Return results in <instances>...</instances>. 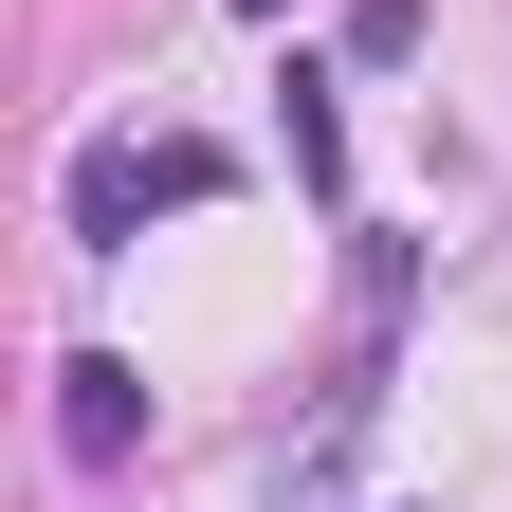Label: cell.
Masks as SVG:
<instances>
[{
	"mask_svg": "<svg viewBox=\"0 0 512 512\" xmlns=\"http://www.w3.org/2000/svg\"><path fill=\"white\" fill-rule=\"evenodd\" d=\"M55 439L110 476L128 439H147V366H128V348H74V366H55Z\"/></svg>",
	"mask_w": 512,
	"mask_h": 512,
	"instance_id": "cell-2",
	"label": "cell"
},
{
	"mask_svg": "<svg viewBox=\"0 0 512 512\" xmlns=\"http://www.w3.org/2000/svg\"><path fill=\"white\" fill-rule=\"evenodd\" d=\"M183 202H220V147H92L74 165V256H128V238L183 220Z\"/></svg>",
	"mask_w": 512,
	"mask_h": 512,
	"instance_id": "cell-1",
	"label": "cell"
},
{
	"mask_svg": "<svg viewBox=\"0 0 512 512\" xmlns=\"http://www.w3.org/2000/svg\"><path fill=\"white\" fill-rule=\"evenodd\" d=\"M348 55H366V74H403V55H421V0H348Z\"/></svg>",
	"mask_w": 512,
	"mask_h": 512,
	"instance_id": "cell-4",
	"label": "cell"
},
{
	"mask_svg": "<svg viewBox=\"0 0 512 512\" xmlns=\"http://www.w3.org/2000/svg\"><path fill=\"white\" fill-rule=\"evenodd\" d=\"M238 19H293V0H238Z\"/></svg>",
	"mask_w": 512,
	"mask_h": 512,
	"instance_id": "cell-5",
	"label": "cell"
},
{
	"mask_svg": "<svg viewBox=\"0 0 512 512\" xmlns=\"http://www.w3.org/2000/svg\"><path fill=\"white\" fill-rule=\"evenodd\" d=\"M293 183L348 202V110H330V74H293Z\"/></svg>",
	"mask_w": 512,
	"mask_h": 512,
	"instance_id": "cell-3",
	"label": "cell"
}]
</instances>
